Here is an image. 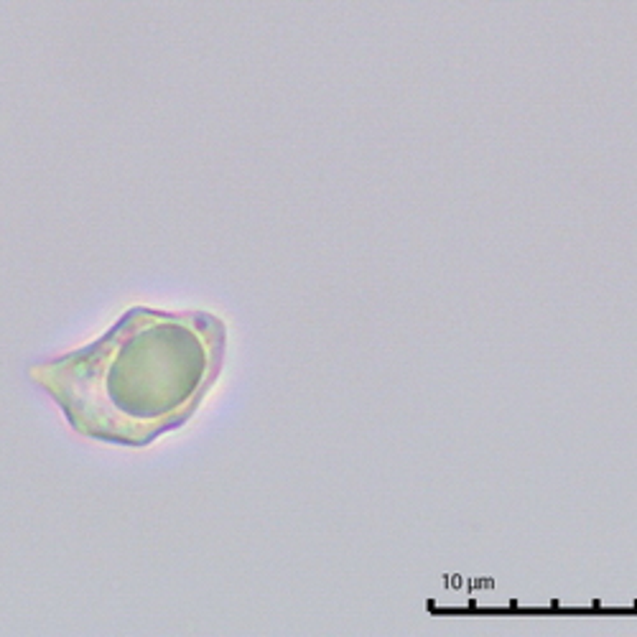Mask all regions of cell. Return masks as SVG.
Segmentation results:
<instances>
[{
  "label": "cell",
  "mask_w": 637,
  "mask_h": 637,
  "mask_svg": "<svg viewBox=\"0 0 637 637\" xmlns=\"http://www.w3.org/2000/svg\"><path fill=\"white\" fill-rule=\"evenodd\" d=\"M224 355L227 326L215 314L135 306L87 347L31 362L26 378L77 436L148 446L189 423Z\"/></svg>",
  "instance_id": "6da1fadb"
}]
</instances>
